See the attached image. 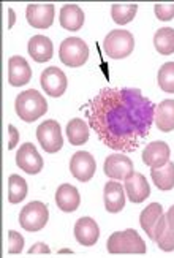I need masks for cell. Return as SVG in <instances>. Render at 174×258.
I'll return each instance as SVG.
<instances>
[{"label": "cell", "instance_id": "cell-3", "mask_svg": "<svg viewBox=\"0 0 174 258\" xmlns=\"http://www.w3.org/2000/svg\"><path fill=\"white\" fill-rule=\"evenodd\" d=\"M106 249L110 253H144L146 244L133 228H128L113 233L108 239Z\"/></svg>", "mask_w": 174, "mask_h": 258}, {"label": "cell", "instance_id": "cell-26", "mask_svg": "<svg viewBox=\"0 0 174 258\" xmlns=\"http://www.w3.org/2000/svg\"><path fill=\"white\" fill-rule=\"evenodd\" d=\"M27 197V182L18 174H12L8 179V201L12 205L21 203Z\"/></svg>", "mask_w": 174, "mask_h": 258}, {"label": "cell", "instance_id": "cell-33", "mask_svg": "<svg viewBox=\"0 0 174 258\" xmlns=\"http://www.w3.org/2000/svg\"><path fill=\"white\" fill-rule=\"evenodd\" d=\"M8 16H10V21H8V27L12 29V27H13V24H15V11H13L12 8L8 10Z\"/></svg>", "mask_w": 174, "mask_h": 258}, {"label": "cell", "instance_id": "cell-28", "mask_svg": "<svg viewBox=\"0 0 174 258\" xmlns=\"http://www.w3.org/2000/svg\"><path fill=\"white\" fill-rule=\"evenodd\" d=\"M158 86L163 92L174 94V62H166L160 67Z\"/></svg>", "mask_w": 174, "mask_h": 258}, {"label": "cell", "instance_id": "cell-5", "mask_svg": "<svg viewBox=\"0 0 174 258\" xmlns=\"http://www.w3.org/2000/svg\"><path fill=\"white\" fill-rule=\"evenodd\" d=\"M59 57H60L62 63H65L67 67H71V69L82 67L87 62V59H89V46L85 44V41H82L78 37L65 38L60 43Z\"/></svg>", "mask_w": 174, "mask_h": 258}, {"label": "cell", "instance_id": "cell-24", "mask_svg": "<svg viewBox=\"0 0 174 258\" xmlns=\"http://www.w3.org/2000/svg\"><path fill=\"white\" fill-rule=\"evenodd\" d=\"M67 137L73 146H81L89 140V127L82 119L74 117L67 125Z\"/></svg>", "mask_w": 174, "mask_h": 258}, {"label": "cell", "instance_id": "cell-2", "mask_svg": "<svg viewBox=\"0 0 174 258\" xmlns=\"http://www.w3.org/2000/svg\"><path fill=\"white\" fill-rule=\"evenodd\" d=\"M16 114L26 122H35L48 113V103L35 89H29L26 92H21L15 102Z\"/></svg>", "mask_w": 174, "mask_h": 258}, {"label": "cell", "instance_id": "cell-20", "mask_svg": "<svg viewBox=\"0 0 174 258\" xmlns=\"http://www.w3.org/2000/svg\"><path fill=\"white\" fill-rule=\"evenodd\" d=\"M163 216H165V214H163V208H161L160 203H150L139 214V225L147 233V236L150 239L154 238L155 228L158 227V223H160Z\"/></svg>", "mask_w": 174, "mask_h": 258}, {"label": "cell", "instance_id": "cell-22", "mask_svg": "<svg viewBox=\"0 0 174 258\" xmlns=\"http://www.w3.org/2000/svg\"><path fill=\"white\" fill-rule=\"evenodd\" d=\"M154 120L157 128L161 132L168 133L174 130V100H163L155 106Z\"/></svg>", "mask_w": 174, "mask_h": 258}, {"label": "cell", "instance_id": "cell-23", "mask_svg": "<svg viewBox=\"0 0 174 258\" xmlns=\"http://www.w3.org/2000/svg\"><path fill=\"white\" fill-rule=\"evenodd\" d=\"M150 177L160 190L174 188V163L168 162L160 168H152Z\"/></svg>", "mask_w": 174, "mask_h": 258}, {"label": "cell", "instance_id": "cell-19", "mask_svg": "<svg viewBox=\"0 0 174 258\" xmlns=\"http://www.w3.org/2000/svg\"><path fill=\"white\" fill-rule=\"evenodd\" d=\"M56 203L63 212H74L81 203L78 188L73 187L71 184H62L56 192Z\"/></svg>", "mask_w": 174, "mask_h": 258}, {"label": "cell", "instance_id": "cell-11", "mask_svg": "<svg viewBox=\"0 0 174 258\" xmlns=\"http://www.w3.org/2000/svg\"><path fill=\"white\" fill-rule=\"evenodd\" d=\"M105 174L114 179V181H125L127 177L132 176L133 171V162L127 155H110L106 157L103 165Z\"/></svg>", "mask_w": 174, "mask_h": 258}, {"label": "cell", "instance_id": "cell-8", "mask_svg": "<svg viewBox=\"0 0 174 258\" xmlns=\"http://www.w3.org/2000/svg\"><path fill=\"white\" fill-rule=\"evenodd\" d=\"M41 87L48 95L51 97H62L67 91V76L59 69V67H48V69L41 73Z\"/></svg>", "mask_w": 174, "mask_h": 258}, {"label": "cell", "instance_id": "cell-18", "mask_svg": "<svg viewBox=\"0 0 174 258\" xmlns=\"http://www.w3.org/2000/svg\"><path fill=\"white\" fill-rule=\"evenodd\" d=\"M27 51L30 54V57L38 63H45L52 57V41L45 37V35H35L29 40Z\"/></svg>", "mask_w": 174, "mask_h": 258}, {"label": "cell", "instance_id": "cell-31", "mask_svg": "<svg viewBox=\"0 0 174 258\" xmlns=\"http://www.w3.org/2000/svg\"><path fill=\"white\" fill-rule=\"evenodd\" d=\"M8 133H10V143H8V149L12 151L16 148V144L19 141V133L15 125H8Z\"/></svg>", "mask_w": 174, "mask_h": 258}, {"label": "cell", "instance_id": "cell-4", "mask_svg": "<svg viewBox=\"0 0 174 258\" xmlns=\"http://www.w3.org/2000/svg\"><path fill=\"white\" fill-rule=\"evenodd\" d=\"M135 48V38L128 30H111L103 41V49L111 59H125Z\"/></svg>", "mask_w": 174, "mask_h": 258}, {"label": "cell", "instance_id": "cell-9", "mask_svg": "<svg viewBox=\"0 0 174 258\" xmlns=\"http://www.w3.org/2000/svg\"><path fill=\"white\" fill-rule=\"evenodd\" d=\"M16 165L27 174H38L43 170V159L32 143H24L16 152Z\"/></svg>", "mask_w": 174, "mask_h": 258}, {"label": "cell", "instance_id": "cell-30", "mask_svg": "<svg viewBox=\"0 0 174 258\" xmlns=\"http://www.w3.org/2000/svg\"><path fill=\"white\" fill-rule=\"evenodd\" d=\"M154 11L160 21H169L174 18V4H157Z\"/></svg>", "mask_w": 174, "mask_h": 258}, {"label": "cell", "instance_id": "cell-32", "mask_svg": "<svg viewBox=\"0 0 174 258\" xmlns=\"http://www.w3.org/2000/svg\"><path fill=\"white\" fill-rule=\"evenodd\" d=\"M49 252H51V249L43 242H37L34 247L29 249V253H49Z\"/></svg>", "mask_w": 174, "mask_h": 258}, {"label": "cell", "instance_id": "cell-29", "mask_svg": "<svg viewBox=\"0 0 174 258\" xmlns=\"http://www.w3.org/2000/svg\"><path fill=\"white\" fill-rule=\"evenodd\" d=\"M8 241H10V245H8V252L10 253L23 252V249H24V238L21 236L18 231L10 230L8 231Z\"/></svg>", "mask_w": 174, "mask_h": 258}, {"label": "cell", "instance_id": "cell-13", "mask_svg": "<svg viewBox=\"0 0 174 258\" xmlns=\"http://www.w3.org/2000/svg\"><path fill=\"white\" fill-rule=\"evenodd\" d=\"M124 187H125V194L132 203H143L150 195V187L147 179L141 173H133L130 177H127Z\"/></svg>", "mask_w": 174, "mask_h": 258}, {"label": "cell", "instance_id": "cell-7", "mask_svg": "<svg viewBox=\"0 0 174 258\" xmlns=\"http://www.w3.org/2000/svg\"><path fill=\"white\" fill-rule=\"evenodd\" d=\"M37 138L43 149L49 154H56L62 149L63 146V138H62V130L60 124L57 120H45L43 124L38 125L37 128Z\"/></svg>", "mask_w": 174, "mask_h": 258}, {"label": "cell", "instance_id": "cell-14", "mask_svg": "<svg viewBox=\"0 0 174 258\" xmlns=\"http://www.w3.org/2000/svg\"><path fill=\"white\" fill-rule=\"evenodd\" d=\"M169 146L165 141L149 143L143 151V162L149 168H160L169 162Z\"/></svg>", "mask_w": 174, "mask_h": 258}, {"label": "cell", "instance_id": "cell-27", "mask_svg": "<svg viewBox=\"0 0 174 258\" xmlns=\"http://www.w3.org/2000/svg\"><path fill=\"white\" fill-rule=\"evenodd\" d=\"M138 11V5L132 4V5H121V4H114L111 7V16L114 19L116 24L119 26H125L130 21H133V18L136 16Z\"/></svg>", "mask_w": 174, "mask_h": 258}, {"label": "cell", "instance_id": "cell-21", "mask_svg": "<svg viewBox=\"0 0 174 258\" xmlns=\"http://www.w3.org/2000/svg\"><path fill=\"white\" fill-rule=\"evenodd\" d=\"M59 21H60V26L65 30L76 32V30H79L84 24V13L78 5L68 4V5H63L60 8Z\"/></svg>", "mask_w": 174, "mask_h": 258}, {"label": "cell", "instance_id": "cell-6", "mask_svg": "<svg viewBox=\"0 0 174 258\" xmlns=\"http://www.w3.org/2000/svg\"><path fill=\"white\" fill-rule=\"evenodd\" d=\"M49 219L48 206L41 201H32L19 212V223L26 231L35 233L45 228Z\"/></svg>", "mask_w": 174, "mask_h": 258}, {"label": "cell", "instance_id": "cell-15", "mask_svg": "<svg viewBox=\"0 0 174 258\" xmlns=\"http://www.w3.org/2000/svg\"><path fill=\"white\" fill-rule=\"evenodd\" d=\"M74 238L81 245H94L100 238V228L91 217H81L74 223Z\"/></svg>", "mask_w": 174, "mask_h": 258}, {"label": "cell", "instance_id": "cell-1", "mask_svg": "<svg viewBox=\"0 0 174 258\" xmlns=\"http://www.w3.org/2000/svg\"><path fill=\"white\" fill-rule=\"evenodd\" d=\"M155 105L138 89L106 87L85 111L91 128L114 151L133 152L150 133Z\"/></svg>", "mask_w": 174, "mask_h": 258}, {"label": "cell", "instance_id": "cell-16", "mask_svg": "<svg viewBox=\"0 0 174 258\" xmlns=\"http://www.w3.org/2000/svg\"><path fill=\"white\" fill-rule=\"evenodd\" d=\"M125 190L124 185L117 181H110L106 182L105 190H103V200H105V208L108 212H121L125 206Z\"/></svg>", "mask_w": 174, "mask_h": 258}, {"label": "cell", "instance_id": "cell-10", "mask_svg": "<svg viewBox=\"0 0 174 258\" xmlns=\"http://www.w3.org/2000/svg\"><path fill=\"white\" fill-rule=\"evenodd\" d=\"M95 170H97L95 159L89 152L79 151V152L73 154L71 160H70V171L78 181H81V182L91 181L95 174Z\"/></svg>", "mask_w": 174, "mask_h": 258}, {"label": "cell", "instance_id": "cell-25", "mask_svg": "<svg viewBox=\"0 0 174 258\" xmlns=\"http://www.w3.org/2000/svg\"><path fill=\"white\" fill-rule=\"evenodd\" d=\"M154 46L161 55L174 54V29L161 27L154 35Z\"/></svg>", "mask_w": 174, "mask_h": 258}, {"label": "cell", "instance_id": "cell-12", "mask_svg": "<svg viewBox=\"0 0 174 258\" xmlns=\"http://www.w3.org/2000/svg\"><path fill=\"white\" fill-rule=\"evenodd\" d=\"M27 22L35 29L45 30L52 26L54 21V5L51 4H30L26 10Z\"/></svg>", "mask_w": 174, "mask_h": 258}, {"label": "cell", "instance_id": "cell-17", "mask_svg": "<svg viewBox=\"0 0 174 258\" xmlns=\"http://www.w3.org/2000/svg\"><path fill=\"white\" fill-rule=\"evenodd\" d=\"M32 78V70L27 63V60L21 55H13L12 59L8 60V83L21 87L26 86Z\"/></svg>", "mask_w": 174, "mask_h": 258}]
</instances>
